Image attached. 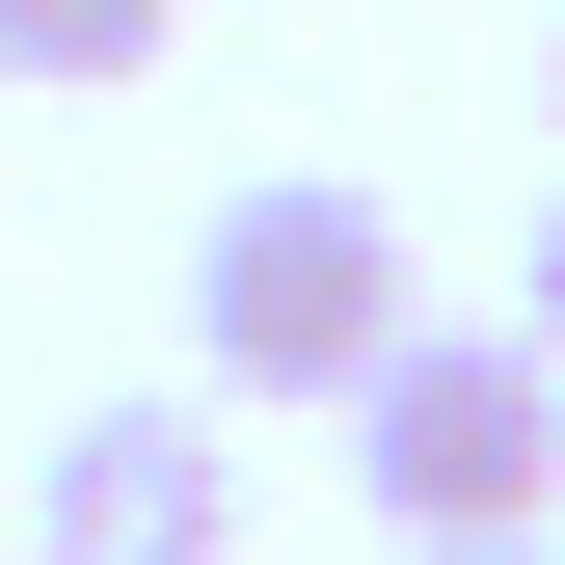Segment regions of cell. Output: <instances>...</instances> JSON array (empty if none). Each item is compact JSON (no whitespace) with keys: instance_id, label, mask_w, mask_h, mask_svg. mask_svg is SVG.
<instances>
[{"instance_id":"6da1fadb","label":"cell","mask_w":565,"mask_h":565,"mask_svg":"<svg viewBox=\"0 0 565 565\" xmlns=\"http://www.w3.org/2000/svg\"><path fill=\"white\" fill-rule=\"evenodd\" d=\"M404 323H431V297H404V216H377V189L269 162V189L189 216V377H216V404H350Z\"/></svg>"},{"instance_id":"7a4b0ae2","label":"cell","mask_w":565,"mask_h":565,"mask_svg":"<svg viewBox=\"0 0 565 565\" xmlns=\"http://www.w3.org/2000/svg\"><path fill=\"white\" fill-rule=\"evenodd\" d=\"M350 484H377L431 565L565 539V350H539V323H404L377 377H350Z\"/></svg>"},{"instance_id":"3957f363","label":"cell","mask_w":565,"mask_h":565,"mask_svg":"<svg viewBox=\"0 0 565 565\" xmlns=\"http://www.w3.org/2000/svg\"><path fill=\"white\" fill-rule=\"evenodd\" d=\"M28 565H243V404L162 377V404H82L28 458Z\"/></svg>"},{"instance_id":"277c9868","label":"cell","mask_w":565,"mask_h":565,"mask_svg":"<svg viewBox=\"0 0 565 565\" xmlns=\"http://www.w3.org/2000/svg\"><path fill=\"white\" fill-rule=\"evenodd\" d=\"M162 28H189V0H0V82H54V108H82V82H162Z\"/></svg>"},{"instance_id":"5b68a950","label":"cell","mask_w":565,"mask_h":565,"mask_svg":"<svg viewBox=\"0 0 565 565\" xmlns=\"http://www.w3.org/2000/svg\"><path fill=\"white\" fill-rule=\"evenodd\" d=\"M512 323H539V350H565V216H539V269H512Z\"/></svg>"},{"instance_id":"8992f818","label":"cell","mask_w":565,"mask_h":565,"mask_svg":"<svg viewBox=\"0 0 565 565\" xmlns=\"http://www.w3.org/2000/svg\"><path fill=\"white\" fill-rule=\"evenodd\" d=\"M484 565H565V539H484Z\"/></svg>"}]
</instances>
